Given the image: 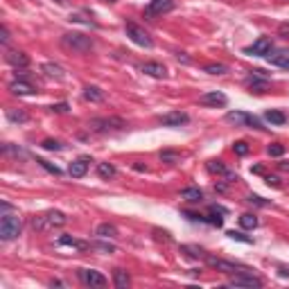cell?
Segmentation results:
<instances>
[{"label":"cell","mask_w":289,"mask_h":289,"mask_svg":"<svg viewBox=\"0 0 289 289\" xmlns=\"http://www.w3.org/2000/svg\"><path fill=\"white\" fill-rule=\"evenodd\" d=\"M61 45L66 47V50H70V52H90L93 50V39L86 34H82V32H66L64 36H61Z\"/></svg>","instance_id":"1"},{"label":"cell","mask_w":289,"mask_h":289,"mask_svg":"<svg viewBox=\"0 0 289 289\" xmlns=\"http://www.w3.org/2000/svg\"><path fill=\"white\" fill-rule=\"evenodd\" d=\"M66 222H68V217H66L64 213H59V210H50V213L39 215V217L32 219V228L34 230H54V228L66 226Z\"/></svg>","instance_id":"2"},{"label":"cell","mask_w":289,"mask_h":289,"mask_svg":"<svg viewBox=\"0 0 289 289\" xmlns=\"http://www.w3.org/2000/svg\"><path fill=\"white\" fill-rule=\"evenodd\" d=\"M127 124H124L122 118H93L89 122V129L95 131V133H109V131H120L124 129Z\"/></svg>","instance_id":"3"},{"label":"cell","mask_w":289,"mask_h":289,"mask_svg":"<svg viewBox=\"0 0 289 289\" xmlns=\"http://www.w3.org/2000/svg\"><path fill=\"white\" fill-rule=\"evenodd\" d=\"M18 235H21V217H16V215H2V219H0V237L5 242H9V240H14Z\"/></svg>","instance_id":"4"},{"label":"cell","mask_w":289,"mask_h":289,"mask_svg":"<svg viewBox=\"0 0 289 289\" xmlns=\"http://www.w3.org/2000/svg\"><path fill=\"white\" fill-rule=\"evenodd\" d=\"M226 122L235 124V127H251V129H265L262 122H260L255 115L251 113H244V111H230L226 113Z\"/></svg>","instance_id":"5"},{"label":"cell","mask_w":289,"mask_h":289,"mask_svg":"<svg viewBox=\"0 0 289 289\" xmlns=\"http://www.w3.org/2000/svg\"><path fill=\"white\" fill-rule=\"evenodd\" d=\"M230 287H248V289H260L262 287V280H260L258 276H253V273L246 271H240V273H233V278L228 280Z\"/></svg>","instance_id":"6"},{"label":"cell","mask_w":289,"mask_h":289,"mask_svg":"<svg viewBox=\"0 0 289 289\" xmlns=\"http://www.w3.org/2000/svg\"><path fill=\"white\" fill-rule=\"evenodd\" d=\"M127 36H129L131 41L136 43V45H140V47H152L154 45L152 36L142 30V27H138V25H133V23L127 25Z\"/></svg>","instance_id":"7"},{"label":"cell","mask_w":289,"mask_h":289,"mask_svg":"<svg viewBox=\"0 0 289 289\" xmlns=\"http://www.w3.org/2000/svg\"><path fill=\"white\" fill-rule=\"evenodd\" d=\"M206 262L210 267H215L217 271L222 273H235V271H246V267L237 265V262H228V260H222V258H213V255H206Z\"/></svg>","instance_id":"8"},{"label":"cell","mask_w":289,"mask_h":289,"mask_svg":"<svg viewBox=\"0 0 289 289\" xmlns=\"http://www.w3.org/2000/svg\"><path fill=\"white\" fill-rule=\"evenodd\" d=\"M172 9H174V0H149V5L145 7V16H163Z\"/></svg>","instance_id":"9"},{"label":"cell","mask_w":289,"mask_h":289,"mask_svg":"<svg viewBox=\"0 0 289 289\" xmlns=\"http://www.w3.org/2000/svg\"><path fill=\"white\" fill-rule=\"evenodd\" d=\"M273 50V43H271V39L269 36H260L258 41L253 43V45H248V47H244V54H255V57H262V54H269Z\"/></svg>","instance_id":"10"},{"label":"cell","mask_w":289,"mask_h":289,"mask_svg":"<svg viewBox=\"0 0 289 289\" xmlns=\"http://www.w3.org/2000/svg\"><path fill=\"white\" fill-rule=\"evenodd\" d=\"M79 278H82V283L89 285V287H104V285H107V278L102 276L100 271H95V269H82V271H79Z\"/></svg>","instance_id":"11"},{"label":"cell","mask_w":289,"mask_h":289,"mask_svg":"<svg viewBox=\"0 0 289 289\" xmlns=\"http://www.w3.org/2000/svg\"><path fill=\"white\" fill-rule=\"evenodd\" d=\"M158 122L163 124V127H181V124H188L190 122V115H188V113H181V111H172V113L160 115Z\"/></svg>","instance_id":"12"},{"label":"cell","mask_w":289,"mask_h":289,"mask_svg":"<svg viewBox=\"0 0 289 289\" xmlns=\"http://www.w3.org/2000/svg\"><path fill=\"white\" fill-rule=\"evenodd\" d=\"M199 104H203V107H226L228 104V97H226L224 93H219V90H210V93L201 95L199 97Z\"/></svg>","instance_id":"13"},{"label":"cell","mask_w":289,"mask_h":289,"mask_svg":"<svg viewBox=\"0 0 289 289\" xmlns=\"http://www.w3.org/2000/svg\"><path fill=\"white\" fill-rule=\"evenodd\" d=\"M93 163L90 160V156H79L77 160H72L70 163V167H68V174L70 177H75V178H82L86 172H89V165Z\"/></svg>","instance_id":"14"},{"label":"cell","mask_w":289,"mask_h":289,"mask_svg":"<svg viewBox=\"0 0 289 289\" xmlns=\"http://www.w3.org/2000/svg\"><path fill=\"white\" fill-rule=\"evenodd\" d=\"M260 72L262 70H253V75L246 79V86L253 90V93H265V90L269 89V79H267V77H260Z\"/></svg>","instance_id":"15"},{"label":"cell","mask_w":289,"mask_h":289,"mask_svg":"<svg viewBox=\"0 0 289 289\" xmlns=\"http://www.w3.org/2000/svg\"><path fill=\"white\" fill-rule=\"evenodd\" d=\"M267 61L273 64V66H278V68L289 70V50H273V52L267 54Z\"/></svg>","instance_id":"16"},{"label":"cell","mask_w":289,"mask_h":289,"mask_svg":"<svg viewBox=\"0 0 289 289\" xmlns=\"http://www.w3.org/2000/svg\"><path fill=\"white\" fill-rule=\"evenodd\" d=\"M5 59H7V64H12L14 68H27V66H30V57H27L25 52H21V50H12V52H7Z\"/></svg>","instance_id":"17"},{"label":"cell","mask_w":289,"mask_h":289,"mask_svg":"<svg viewBox=\"0 0 289 289\" xmlns=\"http://www.w3.org/2000/svg\"><path fill=\"white\" fill-rule=\"evenodd\" d=\"M142 72L149 77H156V79H165L167 77V68L163 64H158V61H149V64L142 66Z\"/></svg>","instance_id":"18"},{"label":"cell","mask_w":289,"mask_h":289,"mask_svg":"<svg viewBox=\"0 0 289 289\" xmlns=\"http://www.w3.org/2000/svg\"><path fill=\"white\" fill-rule=\"evenodd\" d=\"M9 90H12L14 95H34L36 89L32 86L30 82H25V79H16V82L9 84Z\"/></svg>","instance_id":"19"},{"label":"cell","mask_w":289,"mask_h":289,"mask_svg":"<svg viewBox=\"0 0 289 289\" xmlns=\"http://www.w3.org/2000/svg\"><path fill=\"white\" fill-rule=\"evenodd\" d=\"M181 199L188 201V203H199V201H203V192H201L199 188H183L181 190Z\"/></svg>","instance_id":"20"},{"label":"cell","mask_w":289,"mask_h":289,"mask_svg":"<svg viewBox=\"0 0 289 289\" xmlns=\"http://www.w3.org/2000/svg\"><path fill=\"white\" fill-rule=\"evenodd\" d=\"M59 244H61V246L79 248V251H86V248L90 246L89 242H84V240H77V237H72V235H61V237H59Z\"/></svg>","instance_id":"21"},{"label":"cell","mask_w":289,"mask_h":289,"mask_svg":"<svg viewBox=\"0 0 289 289\" xmlns=\"http://www.w3.org/2000/svg\"><path fill=\"white\" fill-rule=\"evenodd\" d=\"M104 97H107L104 90L97 89V86H86V89H84V100L86 102H95V104H97V102H104Z\"/></svg>","instance_id":"22"},{"label":"cell","mask_w":289,"mask_h":289,"mask_svg":"<svg viewBox=\"0 0 289 289\" xmlns=\"http://www.w3.org/2000/svg\"><path fill=\"white\" fill-rule=\"evenodd\" d=\"M95 235L97 237H102V240H113V237H118V228L113 224H100L97 226V230H95Z\"/></svg>","instance_id":"23"},{"label":"cell","mask_w":289,"mask_h":289,"mask_svg":"<svg viewBox=\"0 0 289 289\" xmlns=\"http://www.w3.org/2000/svg\"><path fill=\"white\" fill-rule=\"evenodd\" d=\"M113 283H115V287L118 289H127L131 285L129 273L124 271V269H115V271H113Z\"/></svg>","instance_id":"24"},{"label":"cell","mask_w":289,"mask_h":289,"mask_svg":"<svg viewBox=\"0 0 289 289\" xmlns=\"http://www.w3.org/2000/svg\"><path fill=\"white\" fill-rule=\"evenodd\" d=\"M41 72H45L47 77H57V79H61L64 77V68L57 64H43L41 66Z\"/></svg>","instance_id":"25"},{"label":"cell","mask_w":289,"mask_h":289,"mask_svg":"<svg viewBox=\"0 0 289 289\" xmlns=\"http://www.w3.org/2000/svg\"><path fill=\"white\" fill-rule=\"evenodd\" d=\"M267 122H271V124H276V127H280V124H285L287 122V115H285L283 111H267Z\"/></svg>","instance_id":"26"},{"label":"cell","mask_w":289,"mask_h":289,"mask_svg":"<svg viewBox=\"0 0 289 289\" xmlns=\"http://www.w3.org/2000/svg\"><path fill=\"white\" fill-rule=\"evenodd\" d=\"M240 226H242V228H246V230H253L255 226H258V217H255V215H251V213H244L242 217H240Z\"/></svg>","instance_id":"27"},{"label":"cell","mask_w":289,"mask_h":289,"mask_svg":"<svg viewBox=\"0 0 289 289\" xmlns=\"http://www.w3.org/2000/svg\"><path fill=\"white\" fill-rule=\"evenodd\" d=\"M97 174H100L102 178H113L115 177V165H111V163H100V165H97Z\"/></svg>","instance_id":"28"},{"label":"cell","mask_w":289,"mask_h":289,"mask_svg":"<svg viewBox=\"0 0 289 289\" xmlns=\"http://www.w3.org/2000/svg\"><path fill=\"white\" fill-rule=\"evenodd\" d=\"M181 251L183 253H188L190 258H201V260H206V251L203 248H199V246H190V244H185V246H181Z\"/></svg>","instance_id":"29"},{"label":"cell","mask_w":289,"mask_h":289,"mask_svg":"<svg viewBox=\"0 0 289 289\" xmlns=\"http://www.w3.org/2000/svg\"><path fill=\"white\" fill-rule=\"evenodd\" d=\"M70 21L72 23H84V25H90V27H95V21L93 18H89V14H84V12H79V14H70Z\"/></svg>","instance_id":"30"},{"label":"cell","mask_w":289,"mask_h":289,"mask_svg":"<svg viewBox=\"0 0 289 289\" xmlns=\"http://www.w3.org/2000/svg\"><path fill=\"white\" fill-rule=\"evenodd\" d=\"M203 72H208V75H226L228 68H226L224 64H208L206 68H203Z\"/></svg>","instance_id":"31"},{"label":"cell","mask_w":289,"mask_h":289,"mask_svg":"<svg viewBox=\"0 0 289 289\" xmlns=\"http://www.w3.org/2000/svg\"><path fill=\"white\" fill-rule=\"evenodd\" d=\"M208 170L213 172V174H228V170H226V165L224 163H222V160H210V163H208Z\"/></svg>","instance_id":"32"},{"label":"cell","mask_w":289,"mask_h":289,"mask_svg":"<svg viewBox=\"0 0 289 289\" xmlns=\"http://www.w3.org/2000/svg\"><path fill=\"white\" fill-rule=\"evenodd\" d=\"M41 147L47 149V152H61V149H64V145H61L59 140H52V138H47V140L41 142Z\"/></svg>","instance_id":"33"},{"label":"cell","mask_w":289,"mask_h":289,"mask_svg":"<svg viewBox=\"0 0 289 289\" xmlns=\"http://www.w3.org/2000/svg\"><path fill=\"white\" fill-rule=\"evenodd\" d=\"M36 163H39L43 170L50 172V174H54V177H61V170L57 165H52V163H47V160H43V158H36Z\"/></svg>","instance_id":"34"},{"label":"cell","mask_w":289,"mask_h":289,"mask_svg":"<svg viewBox=\"0 0 289 289\" xmlns=\"http://www.w3.org/2000/svg\"><path fill=\"white\" fill-rule=\"evenodd\" d=\"M267 154L273 156V158H278V156H283V154H285V147H283V145H278V142H273V145L267 147Z\"/></svg>","instance_id":"35"},{"label":"cell","mask_w":289,"mask_h":289,"mask_svg":"<svg viewBox=\"0 0 289 289\" xmlns=\"http://www.w3.org/2000/svg\"><path fill=\"white\" fill-rule=\"evenodd\" d=\"M7 118L12 120V122H25V120H27V113H23V111H12V109H9V111H7Z\"/></svg>","instance_id":"36"},{"label":"cell","mask_w":289,"mask_h":289,"mask_svg":"<svg viewBox=\"0 0 289 289\" xmlns=\"http://www.w3.org/2000/svg\"><path fill=\"white\" fill-rule=\"evenodd\" d=\"M226 235L230 237V240H237V242H244V244H251L253 240L251 237H246V235H242V233H237V230H228Z\"/></svg>","instance_id":"37"},{"label":"cell","mask_w":289,"mask_h":289,"mask_svg":"<svg viewBox=\"0 0 289 289\" xmlns=\"http://www.w3.org/2000/svg\"><path fill=\"white\" fill-rule=\"evenodd\" d=\"M93 248H97V251H104V253H115V246H111V244H107V242H95V244H90Z\"/></svg>","instance_id":"38"},{"label":"cell","mask_w":289,"mask_h":289,"mask_svg":"<svg viewBox=\"0 0 289 289\" xmlns=\"http://www.w3.org/2000/svg\"><path fill=\"white\" fill-rule=\"evenodd\" d=\"M233 149H235V154H237V156H246V154H248V145H246L244 140L235 142V145H233Z\"/></svg>","instance_id":"39"},{"label":"cell","mask_w":289,"mask_h":289,"mask_svg":"<svg viewBox=\"0 0 289 289\" xmlns=\"http://www.w3.org/2000/svg\"><path fill=\"white\" fill-rule=\"evenodd\" d=\"M160 158L165 160V163H172V165H174V163L178 160V154L177 152H163L160 154Z\"/></svg>","instance_id":"40"},{"label":"cell","mask_w":289,"mask_h":289,"mask_svg":"<svg viewBox=\"0 0 289 289\" xmlns=\"http://www.w3.org/2000/svg\"><path fill=\"white\" fill-rule=\"evenodd\" d=\"M246 201L248 203H255V206H267V201L262 199V197H258V195H248Z\"/></svg>","instance_id":"41"},{"label":"cell","mask_w":289,"mask_h":289,"mask_svg":"<svg viewBox=\"0 0 289 289\" xmlns=\"http://www.w3.org/2000/svg\"><path fill=\"white\" fill-rule=\"evenodd\" d=\"M278 34L283 36V39H289V23H283L278 27Z\"/></svg>","instance_id":"42"},{"label":"cell","mask_w":289,"mask_h":289,"mask_svg":"<svg viewBox=\"0 0 289 289\" xmlns=\"http://www.w3.org/2000/svg\"><path fill=\"white\" fill-rule=\"evenodd\" d=\"M0 41H2V45L9 43V32H7V27H0Z\"/></svg>","instance_id":"43"},{"label":"cell","mask_w":289,"mask_h":289,"mask_svg":"<svg viewBox=\"0 0 289 289\" xmlns=\"http://www.w3.org/2000/svg\"><path fill=\"white\" fill-rule=\"evenodd\" d=\"M52 111L54 113H68V104H66V102H61V104H54Z\"/></svg>","instance_id":"44"},{"label":"cell","mask_w":289,"mask_h":289,"mask_svg":"<svg viewBox=\"0 0 289 289\" xmlns=\"http://www.w3.org/2000/svg\"><path fill=\"white\" fill-rule=\"evenodd\" d=\"M265 181H267V185H273V188H280V178H278V177H267Z\"/></svg>","instance_id":"45"},{"label":"cell","mask_w":289,"mask_h":289,"mask_svg":"<svg viewBox=\"0 0 289 289\" xmlns=\"http://www.w3.org/2000/svg\"><path fill=\"white\" fill-rule=\"evenodd\" d=\"M280 167H283L285 172H289V163H280Z\"/></svg>","instance_id":"46"},{"label":"cell","mask_w":289,"mask_h":289,"mask_svg":"<svg viewBox=\"0 0 289 289\" xmlns=\"http://www.w3.org/2000/svg\"><path fill=\"white\" fill-rule=\"evenodd\" d=\"M104 2H118V0H104Z\"/></svg>","instance_id":"47"},{"label":"cell","mask_w":289,"mask_h":289,"mask_svg":"<svg viewBox=\"0 0 289 289\" xmlns=\"http://www.w3.org/2000/svg\"><path fill=\"white\" fill-rule=\"evenodd\" d=\"M57 2H59V5H64V2H66V0H57Z\"/></svg>","instance_id":"48"}]
</instances>
